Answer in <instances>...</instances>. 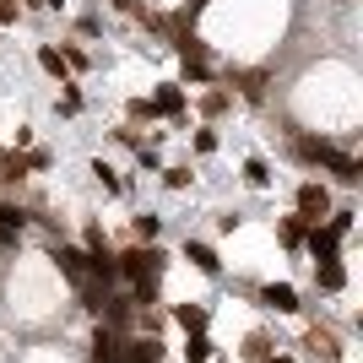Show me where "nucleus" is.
Returning <instances> with one entry per match:
<instances>
[{"instance_id":"28","label":"nucleus","mask_w":363,"mask_h":363,"mask_svg":"<svg viewBox=\"0 0 363 363\" xmlns=\"http://www.w3.org/2000/svg\"><path fill=\"white\" fill-rule=\"evenodd\" d=\"M16 16H22V6H16V0H0V28H11Z\"/></svg>"},{"instance_id":"18","label":"nucleus","mask_w":363,"mask_h":363,"mask_svg":"<svg viewBox=\"0 0 363 363\" xmlns=\"http://www.w3.org/2000/svg\"><path fill=\"white\" fill-rule=\"evenodd\" d=\"M38 65H44L49 76H60V82H65V55L55 44H38Z\"/></svg>"},{"instance_id":"12","label":"nucleus","mask_w":363,"mask_h":363,"mask_svg":"<svg viewBox=\"0 0 363 363\" xmlns=\"http://www.w3.org/2000/svg\"><path fill=\"white\" fill-rule=\"evenodd\" d=\"M303 347H309V352H325V358H342V342H336V336L331 331H325V325H315V331H309V336H303Z\"/></svg>"},{"instance_id":"15","label":"nucleus","mask_w":363,"mask_h":363,"mask_svg":"<svg viewBox=\"0 0 363 363\" xmlns=\"http://www.w3.org/2000/svg\"><path fill=\"white\" fill-rule=\"evenodd\" d=\"M174 320H179L184 331H206V303H179V309H174Z\"/></svg>"},{"instance_id":"19","label":"nucleus","mask_w":363,"mask_h":363,"mask_svg":"<svg viewBox=\"0 0 363 363\" xmlns=\"http://www.w3.org/2000/svg\"><path fill=\"white\" fill-rule=\"evenodd\" d=\"M92 179L104 184L108 196H120V190H125V179H120V174H114V168H108V163H104V157H98V163H92Z\"/></svg>"},{"instance_id":"27","label":"nucleus","mask_w":363,"mask_h":363,"mask_svg":"<svg viewBox=\"0 0 363 363\" xmlns=\"http://www.w3.org/2000/svg\"><path fill=\"white\" fill-rule=\"evenodd\" d=\"M201 108H206V114H223V108H228V92H206V98H201Z\"/></svg>"},{"instance_id":"5","label":"nucleus","mask_w":363,"mask_h":363,"mask_svg":"<svg viewBox=\"0 0 363 363\" xmlns=\"http://www.w3.org/2000/svg\"><path fill=\"white\" fill-rule=\"evenodd\" d=\"M255 298H260V309H277V315H293V309H298V293H293V282H266Z\"/></svg>"},{"instance_id":"10","label":"nucleus","mask_w":363,"mask_h":363,"mask_svg":"<svg viewBox=\"0 0 363 363\" xmlns=\"http://www.w3.org/2000/svg\"><path fill=\"white\" fill-rule=\"evenodd\" d=\"M315 277L325 293H342L347 288V272H342V260H315Z\"/></svg>"},{"instance_id":"2","label":"nucleus","mask_w":363,"mask_h":363,"mask_svg":"<svg viewBox=\"0 0 363 363\" xmlns=\"http://www.w3.org/2000/svg\"><path fill=\"white\" fill-rule=\"evenodd\" d=\"M325 212H331V190H325L320 179H303L298 184V217L303 223H320Z\"/></svg>"},{"instance_id":"25","label":"nucleus","mask_w":363,"mask_h":363,"mask_svg":"<svg viewBox=\"0 0 363 363\" xmlns=\"http://www.w3.org/2000/svg\"><path fill=\"white\" fill-rule=\"evenodd\" d=\"M163 184L168 190H184V184H190V168H163Z\"/></svg>"},{"instance_id":"23","label":"nucleus","mask_w":363,"mask_h":363,"mask_svg":"<svg viewBox=\"0 0 363 363\" xmlns=\"http://www.w3.org/2000/svg\"><path fill=\"white\" fill-rule=\"evenodd\" d=\"M125 114H130V120H152L157 108H152V98H130V104H125Z\"/></svg>"},{"instance_id":"6","label":"nucleus","mask_w":363,"mask_h":363,"mask_svg":"<svg viewBox=\"0 0 363 363\" xmlns=\"http://www.w3.org/2000/svg\"><path fill=\"white\" fill-rule=\"evenodd\" d=\"M184 260H190V266H196L201 277H217V272H223L217 250H212V244H201V239H184Z\"/></svg>"},{"instance_id":"26","label":"nucleus","mask_w":363,"mask_h":363,"mask_svg":"<svg viewBox=\"0 0 363 363\" xmlns=\"http://www.w3.org/2000/svg\"><path fill=\"white\" fill-rule=\"evenodd\" d=\"M196 152H201V157H212V152H217V130H196Z\"/></svg>"},{"instance_id":"3","label":"nucleus","mask_w":363,"mask_h":363,"mask_svg":"<svg viewBox=\"0 0 363 363\" xmlns=\"http://www.w3.org/2000/svg\"><path fill=\"white\" fill-rule=\"evenodd\" d=\"M303 244H309V255H315V260H336V255H342V233H336L331 223H325V228L309 223V228H303Z\"/></svg>"},{"instance_id":"30","label":"nucleus","mask_w":363,"mask_h":363,"mask_svg":"<svg viewBox=\"0 0 363 363\" xmlns=\"http://www.w3.org/2000/svg\"><path fill=\"white\" fill-rule=\"evenodd\" d=\"M266 363H293V358H277V352H272V358H266Z\"/></svg>"},{"instance_id":"4","label":"nucleus","mask_w":363,"mask_h":363,"mask_svg":"<svg viewBox=\"0 0 363 363\" xmlns=\"http://www.w3.org/2000/svg\"><path fill=\"white\" fill-rule=\"evenodd\" d=\"M114 363H163V342L157 336H130Z\"/></svg>"},{"instance_id":"29","label":"nucleus","mask_w":363,"mask_h":363,"mask_svg":"<svg viewBox=\"0 0 363 363\" xmlns=\"http://www.w3.org/2000/svg\"><path fill=\"white\" fill-rule=\"evenodd\" d=\"M98 250H108V244H104V228H87V255H98Z\"/></svg>"},{"instance_id":"9","label":"nucleus","mask_w":363,"mask_h":363,"mask_svg":"<svg viewBox=\"0 0 363 363\" xmlns=\"http://www.w3.org/2000/svg\"><path fill=\"white\" fill-rule=\"evenodd\" d=\"M325 168H331L342 184H358V179H363V163L352 157V152H331V163H325Z\"/></svg>"},{"instance_id":"16","label":"nucleus","mask_w":363,"mask_h":363,"mask_svg":"<svg viewBox=\"0 0 363 363\" xmlns=\"http://www.w3.org/2000/svg\"><path fill=\"white\" fill-rule=\"evenodd\" d=\"M184 358H190V363H212V336H206V331H190V342H184Z\"/></svg>"},{"instance_id":"17","label":"nucleus","mask_w":363,"mask_h":363,"mask_svg":"<svg viewBox=\"0 0 363 363\" xmlns=\"http://www.w3.org/2000/svg\"><path fill=\"white\" fill-rule=\"evenodd\" d=\"M233 82H239V92L250 98V104H260V98H266V76H260V71H239Z\"/></svg>"},{"instance_id":"11","label":"nucleus","mask_w":363,"mask_h":363,"mask_svg":"<svg viewBox=\"0 0 363 363\" xmlns=\"http://www.w3.org/2000/svg\"><path fill=\"white\" fill-rule=\"evenodd\" d=\"M114 358H120V331L104 325V331L92 336V363H114Z\"/></svg>"},{"instance_id":"8","label":"nucleus","mask_w":363,"mask_h":363,"mask_svg":"<svg viewBox=\"0 0 363 363\" xmlns=\"http://www.w3.org/2000/svg\"><path fill=\"white\" fill-rule=\"evenodd\" d=\"M293 152H298L303 163H320V168H325L336 147H331V141H320V136H293Z\"/></svg>"},{"instance_id":"14","label":"nucleus","mask_w":363,"mask_h":363,"mask_svg":"<svg viewBox=\"0 0 363 363\" xmlns=\"http://www.w3.org/2000/svg\"><path fill=\"white\" fill-rule=\"evenodd\" d=\"M266 358H272V336L250 331V336H244V363H266Z\"/></svg>"},{"instance_id":"20","label":"nucleus","mask_w":363,"mask_h":363,"mask_svg":"<svg viewBox=\"0 0 363 363\" xmlns=\"http://www.w3.org/2000/svg\"><path fill=\"white\" fill-rule=\"evenodd\" d=\"M157 228H163V217L141 212V217H136V244H152V239H157Z\"/></svg>"},{"instance_id":"1","label":"nucleus","mask_w":363,"mask_h":363,"mask_svg":"<svg viewBox=\"0 0 363 363\" xmlns=\"http://www.w3.org/2000/svg\"><path fill=\"white\" fill-rule=\"evenodd\" d=\"M163 266H168V255L157 244H136V250H125L114 260V277H125L136 288V303H152L157 298V282H163Z\"/></svg>"},{"instance_id":"21","label":"nucleus","mask_w":363,"mask_h":363,"mask_svg":"<svg viewBox=\"0 0 363 363\" xmlns=\"http://www.w3.org/2000/svg\"><path fill=\"white\" fill-rule=\"evenodd\" d=\"M303 228H309L303 217H288V223H282V244H288V250H298V244H303Z\"/></svg>"},{"instance_id":"22","label":"nucleus","mask_w":363,"mask_h":363,"mask_svg":"<svg viewBox=\"0 0 363 363\" xmlns=\"http://www.w3.org/2000/svg\"><path fill=\"white\" fill-rule=\"evenodd\" d=\"M244 179L255 184V190H266V184H272V174H266V163H260V157H250V163H244Z\"/></svg>"},{"instance_id":"7","label":"nucleus","mask_w":363,"mask_h":363,"mask_svg":"<svg viewBox=\"0 0 363 363\" xmlns=\"http://www.w3.org/2000/svg\"><path fill=\"white\" fill-rule=\"evenodd\" d=\"M152 108H157V114H168V120H179V114H184V87H179V82H163V87H157V98H152Z\"/></svg>"},{"instance_id":"13","label":"nucleus","mask_w":363,"mask_h":363,"mask_svg":"<svg viewBox=\"0 0 363 363\" xmlns=\"http://www.w3.org/2000/svg\"><path fill=\"white\" fill-rule=\"evenodd\" d=\"M55 260H60V272L71 277V282H82V277H87V255H82V250H71V244H60V250H55Z\"/></svg>"},{"instance_id":"24","label":"nucleus","mask_w":363,"mask_h":363,"mask_svg":"<svg viewBox=\"0 0 363 363\" xmlns=\"http://www.w3.org/2000/svg\"><path fill=\"white\" fill-rule=\"evenodd\" d=\"M60 114H82V92L65 82V92H60Z\"/></svg>"}]
</instances>
